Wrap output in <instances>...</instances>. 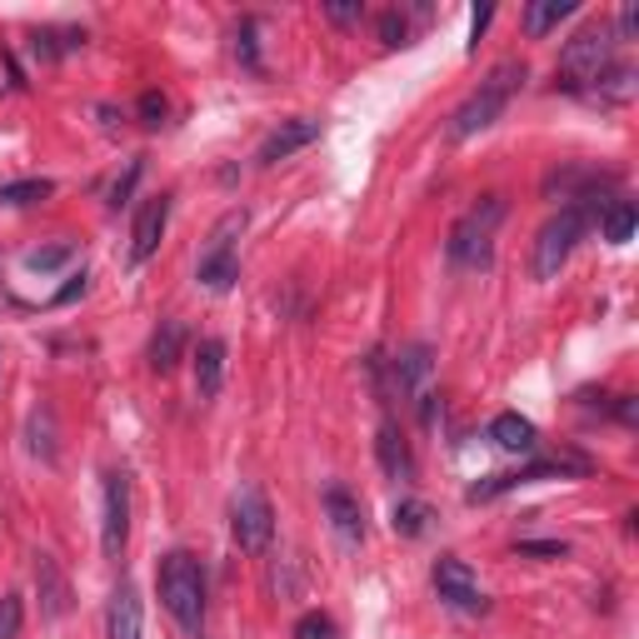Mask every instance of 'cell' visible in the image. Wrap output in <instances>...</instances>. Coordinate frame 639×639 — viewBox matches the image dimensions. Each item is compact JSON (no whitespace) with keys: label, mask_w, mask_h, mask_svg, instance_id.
Returning a JSON list of instances; mask_svg holds the SVG:
<instances>
[{"label":"cell","mask_w":639,"mask_h":639,"mask_svg":"<svg viewBox=\"0 0 639 639\" xmlns=\"http://www.w3.org/2000/svg\"><path fill=\"white\" fill-rule=\"evenodd\" d=\"M155 585H160V605L170 609V619H175L185 635L200 639V629H205V569H200V559L185 555V549L165 555Z\"/></svg>","instance_id":"cell-1"},{"label":"cell","mask_w":639,"mask_h":639,"mask_svg":"<svg viewBox=\"0 0 639 639\" xmlns=\"http://www.w3.org/2000/svg\"><path fill=\"white\" fill-rule=\"evenodd\" d=\"M519 85H525V65H519V60H499V65L479 80L475 95L455 110V120H449V135L469 140V135H479V130H489L509 110V100H515Z\"/></svg>","instance_id":"cell-2"},{"label":"cell","mask_w":639,"mask_h":639,"mask_svg":"<svg viewBox=\"0 0 639 639\" xmlns=\"http://www.w3.org/2000/svg\"><path fill=\"white\" fill-rule=\"evenodd\" d=\"M505 215H509L505 195L475 200V205L455 220V230H449V260H455V265H465V270L489 265V255H495V230L505 225Z\"/></svg>","instance_id":"cell-3"},{"label":"cell","mask_w":639,"mask_h":639,"mask_svg":"<svg viewBox=\"0 0 639 639\" xmlns=\"http://www.w3.org/2000/svg\"><path fill=\"white\" fill-rule=\"evenodd\" d=\"M615 65V30L609 26H589L559 50L555 65V85L559 90H595V80Z\"/></svg>","instance_id":"cell-4"},{"label":"cell","mask_w":639,"mask_h":639,"mask_svg":"<svg viewBox=\"0 0 639 639\" xmlns=\"http://www.w3.org/2000/svg\"><path fill=\"white\" fill-rule=\"evenodd\" d=\"M589 215H595V200H575V205H565L555 220H545V230L535 235V260H529L535 280H555L559 270H565L579 235L589 230Z\"/></svg>","instance_id":"cell-5"},{"label":"cell","mask_w":639,"mask_h":639,"mask_svg":"<svg viewBox=\"0 0 639 639\" xmlns=\"http://www.w3.org/2000/svg\"><path fill=\"white\" fill-rule=\"evenodd\" d=\"M245 230V210H230L215 230H210L205 250H200V265H195V280L215 295H225L230 285L240 280V265H235V235Z\"/></svg>","instance_id":"cell-6"},{"label":"cell","mask_w":639,"mask_h":639,"mask_svg":"<svg viewBox=\"0 0 639 639\" xmlns=\"http://www.w3.org/2000/svg\"><path fill=\"white\" fill-rule=\"evenodd\" d=\"M230 535H235V545L245 549V555L270 549V539H275V509H270L265 489L245 485L235 499H230Z\"/></svg>","instance_id":"cell-7"},{"label":"cell","mask_w":639,"mask_h":639,"mask_svg":"<svg viewBox=\"0 0 639 639\" xmlns=\"http://www.w3.org/2000/svg\"><path fill=\"white\" fill-rule=\"evenodd\" d=\"M100 549L105 559L125 555V539H130V475L125 469H105V495H100Z\"/></svg>","instance_id":"cell-8"},{"label":"cell","mask_w":639,"mask_h":639,"mask_svg":"<svg viewBox=\"0 0 639 639\" xmlns=\"http://www.w3.org/2000/svg\"><path fill=\"white\" fill-rule=\"evenodd\" d=\"M165 225H170V195H150L135 215V230H130V265H145L155 255Z\"/></svg>","instance_id":"cell-9"},{"label":"cell","mask_w":639,"mask_h":639,"mask_svg":"<svg viewBox=\"0 0 639 639\" xmlns=\"http://www.w3.org/2000/svg\"><path fill=\"white\" fill-rule=\"evenodd\" d=\"M435 589H439L445 605L465 609V615H479V609H485V595H479V585H475V575H469L465 559H439V565H435Z\"/></svg>","instance_id":"cell-10"},{"label":"cell","mask_w":639,"mask_h":639,"mask_svg":"<svg viewBox=\"0 0 639 639\" xmlns=\"http://www.w3.org/2000/svg\"><path fill=\"white\" fill-rule=\"evenodd\" d=\"M320 140V120H285V125H275L265 135V145H260V155H255V165H280V160H290L295 150H305V145H315Z\"/></svg>","instance_id":"cell-11"},{"label":"cell","mask_w":639,"mask_h":639,"mask_svg":"<svg viewBox=\"0 0 639 639\" xmlns=\"http://www.w3.org/2000/svg\"><path fill=\"white\" fill-rule=\"evenodd\" d=\"M325 515L345 545H359V539H365V505H359V495L349 485H325Z\"/></svg>","instance_id":"cell-12"},{"label":"cell","mask_w":639,"mask_h":639,"mask_svg":"<svg viewBox=\"0 0 639 639\" xmlns=\"http://www.w3.org/2000/svg\"><path fill=\"white\" fill-rule=\"evenodd\" d=\"M145 635V615H140V595L130 579H120L105 609V639H140Z\"/></svg>","instance_id":"cell-13"},{"label":"cell","mask_w":639,"mask_h":639,"mask_svg":"<svg viewBox=\"0 0 639 639\" xmlns=\"http://www.w3.org/2000/svg\"><path fill=\"white\" fill-rule=\"evenodd\" d=\"M375 455H379V469H385L389 479H409V475H415V455H409V439L399 435L395 419H385V425H379Z\"/></svg>","instance_id":"cell-14"},{"label":"cell","mask_w":639,"mask_h":639,"mask_svg":"<svg viewBox=\"0 0 639 639\" xmlns=\"http://www.w3.org/2000/svg\"><path fill=\"white\" fill-rule=\"evenodd\" d=\"M225 385V339H200L195 345V395L215 399Z\"/></svg>","instance_id":"cell-15"},{"label":"cell","mask_w":639,"mask_h":639,"mask_svg":"<svg viewBox=\"0 0 639 639\" xmlns=\"http://www.w3.org/2000/svg\"><path fill=\"white\" fill-rule=\"evenodd\" d=\"M180 355H185V325L180 320H160L155 335H150V369L170 375L180 365Z\"/></svg>","instance_id":"cell-16"},{"label":"cell","mask_w":639,"mask_h":639,"mask_svg":"<svg viewBox=\"0 0 639 639\" xmlns=\"http://www.w3.org/2000/svg\"><path fill=\"white\" fill-rule=\"evenodd\" d=\"M36 585H40V599H45V619H60L70 609V589H65V575L50 555H36Z\"/></svg>","instance_id":"cell-17"},{"label":"cell","mask_w":639,"mask_h":639,"mask_svg":"<svg viewBox=\"0 0 639 639\" xmlns=\"http://www.w3.org/2000/svg\"><path fill=\"white\" fill-rule=\"evenodd\" d=\"M489 439H495L499 449H509V455H525V449H535V425H529L525 415H515V409H505V415H495V425H489Z\"/></svg>","instance_id":"cell-18"},{"label":"cell","mask_w":639,"mask_h":639,"mask_svg":"<svg viewBox=\"0 0 639 639\" xmlns=\"http://www.w3.org/2000/svg\"><path fill=\"white\" fill-rule=\"evenodd\" d=\"M565 16H575V0H535V6L525 10V30L539 40V36H549Z\"/></svg>","instance_id":"cell-19"},{"label":"cell","mask_w":639,"mask_h":639,"mask_svg":"<svg viewBox=\"0 0 639 639\" xmlns=\"http://www.w3.org/2000/svg\"><path fill=\"white\" fill-rule=\"evenodd\" d=\"M425 375H429V349H425V345L405 349V355L395 359V385H399V395H415V389L425 385Z\"/></svg>","instance_id":"cell-20"},{"label":"cell","mask_w":639,"mask_h":639,"mask_svg":"<svg viewBox=\"0 0 639 639\" xmlns=\"http://www.w3.org/2000/svg\"><path fill=\"white\" fill-rule=\"evenodd\" d=\"M429 519H435V509H429L425 499H399V505H395V519H389V525H395V535L419 539V535L429 529Z\"/></svg>","instance_id":"cell-21"},{"label":"cell","mask_w":639,"mask_h":639,"mask_svg":"<svg viewBox=\"0 0 639 639\" xmlns=\"http://www.w3.org/2000/svg\"><path fill=\"white\" fill-rule=\"evenodd\" d=\"M629 235H635V205H629V200H615V205L605 210V240L609 245H625Z\"/></svg>","instance_id":"cell-22"},{"label":"cell","mask_w":639,"mask_h":639,"mask_svg":"<svg viewBox=\"0 0 639 639\" xmlns=\"http://www.w3.org/2000/svg\"><path fill=\"white\" fill-rule=\"evenodd\" d=\"M50 180H16V185H0V205H36L50 195Z\"/></svg>","instance_id":"cell-23"},{"label":"cell","mask_w":639,"mask_h":639,"mask_svg":"<svg viewBox=\"0 0 639 639\" xmlns=\"http://www.w3.org/2000/svg\"><path fill=\"white\" fill-rule=\"evenodd\" d=\"M295 639H339V629H335V619H329V615H320V609H310V615H300Z\"/></svg>","instance_id":"cell-24"},{"label":"cell","mask_w":639,"mask_h":639,"mask_svg":"<svg viewBox=\"0 0 639 639\" xmlns=\"http://www.w3.org/2000/svg\"><path fill=\"white\" fill-rule=\"evenodd\" d=\"M70 260V245L60 240V245H45V250H30L26 255V270H36V275H45V270H55V265H65Z\"/></svg>","instance_id":"cell-25"},{"label":"cell","mask_w":639,"mask_h":639,"mask_svg":"<svg viewBox=\"0 0 639 639\" xmlns=\"http://www.w3.org/2000/svg\"><path fill=\"white\" fill-rule=\"evenodd\" d=\"M519 555H535V559H565L569 555V545L565 539H519Z\"/></svg>","instance_id":"cell-26"},{"label":"cell","mask_w":639,"mask_h":639,"mask_svg":"<svg viewBox=\"0 0 639 639\" xmlns=\"http://www.w3.org/2000/svg\"><path fill=\"white\" fill-rule=\"evenodd\" d=\"M405 36H409V20L399 16V10H385V16H379V40H385V45H405Z\"/></svg>","instance_id":"cell-27"},{"label":"cell","mask_w":639,"mask_h":639,"mask_svg":"<svg viewBox=\"0 0 639 639\" xmlns=\"http://www.w3.org/2000/svg\"><path fill=\"white\" fill-rule=\"evenodd\" d=\"M20 635V595H0V639Z\"/></svg>","instance_id":"cell-28"},{"label":"cell","mask_w":639,"mask_h":639,"mask_svg":"<svg viewBox=\"0 0 639 639\" xmlns=\"http://www.w3.org/2000/svg\"><path fill=\"white\" fill-rule=\"evenodd\" d=\"M325 16L335 20V26H355V20L365 16V0H329Z\"/></svg>","instance_id":"cell-29"},{"label":"cell","mask_w":639,"mask_h":639,"mask_svg":"<svg viewBox=\"0 0 639 639\" xmlns=\"http://www.w3.org/2000/svg\"><path fill=\"white\" fill-rule=\"evenodd\" d=\"M235 50H240V60H245L250 70H260V45H255V20H245L240 26V40H235Z\"/></svg>","instance_id":"cell-30"},{"label":"cell","mask_w":639,"mask_h":639,"mask_svg":"<svg viewBox=\"0 0 639 639\" xmlns=\"http://www.w3.org/2000/svg\"><path fill=\"white\" fill-rule=\"evenodd\" d=\"M165 95H160V90H145V95H140V115H145V125H160V120H165Z\"/></svg>","instance_id":"cell-31"},{"label":"cell","mask_w":639,"mask_h":639,"mask_svg":"<svg viewBox=\"0 0 639 639\" xmlns=\"http://www.w3.org/2000/svg\"><path fill=\"white\" fill-rule=\"evenodd\" d=\"M135 180H140V160H130L125 180H115V190H110V210H120V205H125V195H130V190H135Z\"/></svg>","instance_id":"cell-32"},{"label":"cell","mask_w":639,"mask_h":639,"mask_svg":"<svg viewBox=\"0 0 639 639\" xmlns=\"http://www.w3.org/2000/svg\"><path fill=\"white\" fill-rule=\"evenodd\" d=\"M80 295H85V270H80V275H70L65 285L55 290V300H50V305H70V300H80Z\"/></svg>","instance_id":"cell-33"},{"label":"cell","mask_w":639,"mask_h":639,"mask_svg":"<svg viewBox=\"0 0 639 639\" xmlns=\"http://www.w3.org/2000/svg\"><path fill=\"white\" fill-rule=\"evenodd\" d=\"M489 20H495V6H485V10H475V16H469V50H475V40L485 36Z\"/></svg>","instance_id":"cell-34"},{"label":"cell","mask_w":639,"mask_h":639,"mask_svg":"<svg viewBox=\"0 0 639 639\" xmlns=\"http://www.w3.org/2000/svg\"><path fill=\"white\" fill-rule=\"evenodd\" d=\"M635 30H639V6H635V0H629V6L625 10H619V36H635Z\"/></svg>","instance_id":"cell-35"},{"label":"cell","mask_w":639,"mask_h":639,"mask_svg":"<svg viewBox=\"0 0 639 639\" xmlns=\"http://www.w3.org/2000/svg\"><path fill=\"white\" fill-rule=\"evenodd\" d=\"M635 415H639V409H635V395H619V419H625V425H635Z\"/></svg>","instance_id":"cell-36"}]
</instances>
